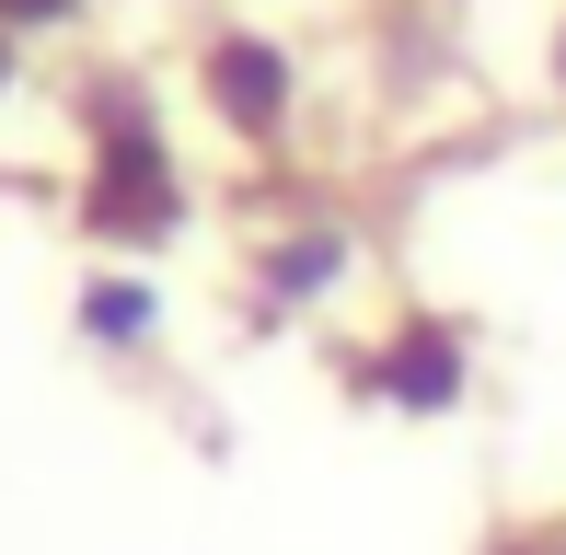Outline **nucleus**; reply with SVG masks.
<instances>
[{
  "mask_svg": "<svg viewBox=\"0 0 566 555\" xmlns=\"http://www.w3.org/2000/svg\"><path fill=\"white\" fill-rule=\"evenodd\" d=\"M12 82H23V35L0 23V105H12Z\"/></svg>",
  "mask_w": 566,
  "mask_h": 555,
  "instance_id": "0eeeda50",
  "label": "nucleus"
},
{
  "mask_svg": "<svg viewBox=\"0 0 566 555\" xmlns=\"http://www.w3.org/2000/svg\"><path fill=\"white\" fill-rule=\"evenodd\" d=\"M197 105H209L220 139L277 150V139H290V116H301V59L266 35V23H220V35L197 46Z\"/></svg>",
  "mask_w": 566,
  "mask_h": 555,
  "instance_id": "7ed1b4c3",
  "label": "nucleus"
},
{
  "mask_svg": "<svg viewBox=\"0 0 566 555\" xmlns=\"http://www.w3.org/2000/svg\"><path fill=\"white\" fill-rule=\"evenodd\" d=\"M70 324H82L93 347H116V359H127V347L163 336V290H150V278H127V266H93L82 301H70Z\"/></svg>",
  "mask_w": 566,
  "mask_h": 555,
  "instance_id": "39448f33",
  "label": "nucleus"
},
{
  "mask_svg": "<svg viewBox=\"0 0 566 555\" xmlns=\"http://www.w3.org/2000/svg\"><path fill=\"white\" fill-rule=\"evenodd\" d=\"M336 383L358 406H381V417H451L462 394H474V336H462L451 313H405V324H381V336L347 347Z\"/></svg>",
  "mask_w": 566,
  "mask_h": 555,
  "instance_id": "f03ea898",
  "label": "nucleus"
},
{
  "mask_svg": "<svg viewBox=\"0 0 566 555\" xmlns=\"http://www.w3.org/2000/svg\"><path fill=\"white\" fill-rule=\"evenodd\" d=\"M544 70H555V105H566V12H555V46H544Z\"/></svg>",
  "mask_w": 566,
  "mask_h": 555,
  "instance_id": "6e6552de",
  "label": "nucleus"
},
{
  "mask_svg": "<svg viewBox=\"0 0 566 555\" xmlns=\"http://www.w3.org/2000/svg\"><path fill=\"white\" fill-rule=\"evenodd\" d=\"M197 220L186 150H174V116L139 70H93L82 82V232L105 255H150Z\"/></svg>",
  "mask_w": 566,
  "mask_h": 555,
  "instance_id": "f257e3e1",
  "label": "nucleus"
},
{
  "mask_svg": "<svg viewBox=\"0 0 566 555\" xmlns=\"http://www.w3.org/2000/svg\"><path fill=\"white\" fill-rule=\"evenodd\" d=\"M0 23L12 35H59V23H82V0H0Z\"/></svg>",
  "mask_w": 566,
  "mask_h": 555,
  "instance_id": "423d86ee",
  "label": "nucleus"
},
{
  "mask_svg": "<svg viewBox=\"0 0 566 555\" xmlns=\"http://www.w3.org/2000/svg\"><path fill=\"white\" fill-rule=\"evenodd\" d=\"M358 220H290V232H254L243 255V324H301L313 301H336L358 278Z\"/></svg>",
  "mask_w": 566,
  "mask_h": 555,
  "instance_id": "20e7f679",
  "label": "nucleus"
},
{
  "mask_svg": "<svg viewBox=\"0 0 566 555\" xmlns=\"http://www.w3.org/2000/svg\"><path fill=\"white\" fill-rule=\"evenodd\" d=\"M485 555H555V544H521V533H509V544H485Z\"/></svg>",
  "mask_w": 566,
  "mask_h": 555,
  "instance_id": "1a4fd4ad",
  "label": "nucleus"
}]
</instances>
